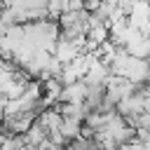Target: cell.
<instances>
[{
	"mask_svg": "<svg viewBox=\"0 0 150 150\" xmlns=\"http://www.w3.org/2000/svg\"><path fill=\"white\" fill-rule=\"evenodd\" d=\"M21 138H23V143H26L28 148H38V145H42V143L47 141V131H45L38 122H33V124L28 127V131H26Z\"/></svg>",
	"mask_w": 150,
	"mask_h": 150,
	"instance_id": "obj_3",
	"label": "cell"
},
{
	"mask_svg": "<svg viewBox=\"0 0 150 150\" xmlns=\"http://www.w3.org/2000/svg\"><path fill=\"white\" fill-rule=\"evenodd\" d=\"M129 56H134V59H141V61H145L148 56H150V40L148 38H143V35H136L127 47H122Z\"/></svg>",
	"mask_w": 150,
	"mask_h": 150,
	"instance_id": "obj_2",
	"label": "cell"
},
{
	"mask_svg": "<svg viewBox=\"0 0 150 150\" xmlns=\"http://www.w3.org/2000/svg\"><path fill=\"white\" fill-rule=\"evenodd\" d=\"M80 127H82V122H77V120H61L59 134L63 136L66 143H70V141H75L80 136Z\"/></svg>",
	"mask_w": 150,
	"mask_h": 150,
	"instance_id": "obj_4",
	"label": "cell"
},
{
	"mask_svg": "<svg viewBox=\"0 0 150 150\" xmlns=\"http://www.w3.org/2000/svg\"><path fill=\"white\" fill-rule=\"evenodd\" d=\"M0 98H2V87H0Z\"/></svg>",
	"mask_w": 150,
	"mask_h": 150,
	"instance_id": "obj_5",
	"label": "cell"
},
{
	"mask_svg": "<svg viewBox=\"0 0 150 150\" xmlns=\"http://www.w3.org/2000/svg\"><path fill=\"white\" fill-rule=\"evenodd\" d=\"M87 96V84L82 80L73 82V84H66L59 94V103H82Z\"/></svg>",
	"mask_w": 150,
	"mask_h": 150,
	"instance_id": "obj_1",
	"label": "cell"
}]
</instances>
